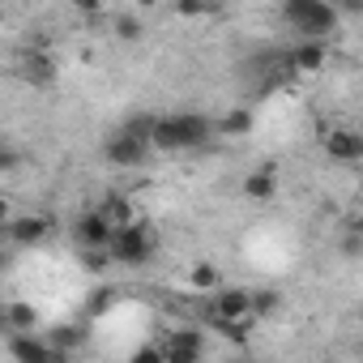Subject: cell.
I'll use <instances>...</instances> for the list:
<instances>
[{"mask_svg":"<svg viewBox=\"0 0 363 363\" xmlns=\"http://www.w3.org/2000/svg\"><path fill=\"white\" fill-rule=\"evenodd\" d=\"M77 342H82V333H77V329H73V325H60V329H56V333H52V346H56V350H60V354H65V350H73V346H77Z\"/></svg>","mask_w":363,"mask_h":363,"instance_id":"cell-21","label":"cell"},{"mask_svg":"<svg viewBox=\"0 0 363 363\" xmlns=\"http://www.w3.org/2000/svg\"><path fill=\"white\" fill-rule=\"evenodd\" d=\"M5 265H9V261H5V252H0V269H5Z\"/></svg>","mask_w":363,"mask_h":363,"instance_id":"cell-29","label":"cell"},{"mask_svg":"<svg viewBox=\"0 0 363 363\" xmlns=\"http://www.w3.org/2000/svg\"><path fill=\"white\" fill-rule=\"evenodd\" d=\"M137 5H141V9H158V0H137Z\"/></svg>","mask_w":363,"mask_h":363,"instance_id":"cell-28","label":"cell"},{"mask_svg":"<svg viewBox=\"0 0 363 363\" xmlns=\"http://www.w3.org/2000/svg\"><path fill=\"white\" fill-rule=\"evenodd\" d=\"M103 158H107L111 167H141V162L150 158V137L124 124V128H116V133L107 137V145H103Z\"/></svg>","mask_w":363,"mask_h":363,"instance_id":"cell-4","label":"cell"},{"mask_svg":"<svg viewBox=\"0 0 363 363\" xmlns=\"http://www.w3.org/2000/svg\"><path fill=\"white\" fill-rule=\"evenodd\" d=\"M175 18H184V22H201V18H214L218 13V0H175Z\"/></svg>","mask_w":363,"mask_h":363,"instance_id":"cell-17","label":"cell"},{"mask_svg":"<svg viewBox=\"0 0 363 363\" xmlns=\"http://www.w3.org/2000/svg\"><path fill=\"white\" fill-rule=\"evenodd\" d=\"M218 282H223V278H218V269H214L210 261H197V265L189 269V286H193V291H206V295H210Z\"/></svg>","mask_w":363,"mask_h":363,"instance_id":"cell-19","label":"cell"},{"mask_svg":"<svg viewBox=\"0 0 363 363\" xmlns=\"http://www.w3.org/2000/svg\"><path fill=\"white\" fill-rule=\"evenodd\" d=\"M210 137H214V120H210V116H201V111L154 116V124H150V150H167V154H179V150H201Z\"/></svg>","mask_w":363,"mask_h":363,"instance_id":"cell-1","label":"cell"},{"mask_svg":"<svg viewBox=\"0 0 363 363\" xmlns=\"http://www.w3.org/2000/svg\"><path fill=\"white\" fill-rule=\"evenodd\" d=\"M278 291H269V286H261V291H248V316L252 320H265V316H274L278 312Z\"/></svg>","mask_w":363,"mask_h":363,"instance_id":"cell-16","label":"cell"},{"mask_svg":"<svg viewBox=\"0 0 363 363\" xmlns=\"http://www.w3.org/2000/svg\"><path fill=\"white\" fill-rule=\"evenodd\" d=\"M111 30H116V39H120V43H137V39L145 35V26H141V18H133V13H124V18H116V22H111Z\"/></svg>","mask_w":363,"mask_h":363,"instance_id":"cell-20","label":"cell"},{"mask_svg":"<svg viewBox=\"0 0 363 363\" xmlns=\"http://www.w3.org/2000/svg\"><path fill=\"white\" fill-rule=\"evenodd\" d=\"M158 354L171 359V363H193V359L206 354V333L201 329H171L158 342Z\"/></svg>","mask_w":363,"mask_h":363,"instance_id":"cell-6","label":"cell"},{"mask_svg":"<svg viewBox=\"0 0 363 363\" xmlns=\"http://www.w3.org/2000/svg\"><path fill=\"white\" fill-rule=\"evenodd\" d=\"M248 201H274L278 197V171L274 167H257L244 175V189H240Z\"/></svg>","mask_w":363,"mask_h":363,"instance_id":"cell-13","label":"cell"},{"mask_svg":"<svg viewBox=\"0 0 363 363\" xmlns=\"http://www.w3.org/2000/svg\"><path fill=\"white\" fill-rule=\"evenodd\" d=\"M5 235H9L13 248H35V244H43L52 235V218H43V214H13L5 223Z\"/></svg>","mask_w":363,"mask_h":363,"instance_id":"cell-9","label":"cell"},{"mask_svg":"<svg viewBox=\"0 0 363 363\" xmlns=\"http://www.w3.org/2000/svg\"><path fill=\"white\" fill-rule=\"evenodd\" d=\"M107 252H111V261L116 265H128V269H141V265H150V257L158 252V235L150 231V223H124V227H116L111 231V240H107Z\"/></svg>","mask_w":363,"mask_h":363,"instance_id":"cell-2","label":"cell"},{"mask_svg":"<svg viewBox=\"0 0 363 363\" xmlns=\"http://www.w3.org/2000/svg\"><path fill=\"white\" fill-rule=\"evenodd\" d=\"M286 22L303 35V39H329L337 30V9L329 0H286Z\"/></svg>","mask_w":363,"mask_h":363,"instance_id":"cell-3","label":"cell"},{"mask_svg":"<svg viewBox=\"0 0 363 363\" xmlns=\"http://www.w3.org/2000/svg\"><path fill=\"white\" fill-rule=\"evenodd\" d=\"M69 5H73L82 18H99V13H103V0H69Z\"/></svg>","mask_w":363,"mask_h":363,"instance_id":"cell-23","label":"cell"},{"mask_svg":"<svg viewBox=\"0 0 363 363\" xmlns=\"http://www.w3.org/2000/svg\"><path fill=\"white\" fill-rule=\"evenodd\" d=\"M210 320H252L248 316V291L218 282L210 291Z\"/></svg>","mask_w":363,"mask_h":363,"instance_id":"cell-8","label":"cell"},{"mask_svg":"<svg viewBox=\"0 0 363 363\" xmlns=\"http://www.w3.org/2000/svg\"><path fill=\"white\" fill-rule=\"evenodd\" d=\"M329 65V43L325 39H303L295 52H291V69L295 73H320Z\"/></svg>","mask_w":363,"mask_h":363,"instance_id":"cell-12","label":"cell"},{"mask_svg":"<svg viewBox=\"0 0 363 363\" xmlns=\"http://www.w3.org/2000/svg\"><path fill=\"white\" fill-rule=\"evenodd\" d=\"M111 231H116V227L103 218V210H86V214L77 218V227H73V235H77L82 248H107Z\"/></svg>","mask_w":363,"mask_h":363,"instance_id":"cell-11","label":"cell"},{"mask_svg":"<svg viewBox=\"0 0 363 363\" xmlns=\"http://www.w3.org/2000/svg\"><path fill=\"white\" fill-rule=\"evenodd\" d=\"M5 316H9V333L13 329H39V312L30 308V303H5Z\"/></svg>","mask_w":363,"mask_h":363,"instance_id":"cell-18","label":"cell"},{"mask_svg":"<svg viewBox=\"0 0 363 363\" xmlns=\"http://www.w3.org/2000/svg\"><path fill=\"white\" fill-rule=\"evenodd\" d=\"M0 167H13V154H9L5 145H0Z\"/></svg>","mask_w":363,"mask_h":363,"instance_id":"cell-26","label":"cell"},{"mask_svg":"<svg viewBox=\"0 0 363 363\" xmlns=\"http://www.w3.org/2000/svg\"><path fill=\"white\" fill-rule=\"evenodd\" d=\"M9 354L13 359H22V363H48V359H65L52 342H43V337H30V329H13V337H9Z\"/></svg>","mask_w":363,"mask_h":363,"instance_id":"cell-10","label":"cell"},{"mask_svg":"<svg viewBox=\"0 0 363 363\" xmlns=\"http://www.w3.org/2000/svg\"><path fill=\"white\" fill-rule=\"evenodd\" d=\"M99 210H103V218H107L111 227H124V223H137V210H133V201H128V197H120V193H111V197H107V201H103Z\"/></svg>","mask_w":363,"mask_h":363,"instance_id":"cell-14","label":"cell"},{"mask_svg":"<svg viewBox=\"0 0 363 363\" xmlns=\"http://www.w3.org/2000/svg\"><path fill=\"white\" fill-rule=\"evenodd\" d=\"M329 5H333L337 13H359V9H363V0H329Z\"/></svg>","mask_w":363,"mask_h":363,"instance_id":"cell-24","label":"cell"},{"mask_svg":"<svg viewBox=\"0 0 363 363\" xmlns=\"http://www.w3.org/2000/svg\"><path fill=\"white\" fill-rule=\"evenodd\" d=\"M13 218V206H9V197L5 193H0V231H5V223Z\"/></svg>","mask_w":363,"mask_h":363,"instance_id":"cell-25","label":"cell"},{"mask_svg":"<svg viewBox=\"0 0 363 363\" xmlns=\"http://www.w3.org/2000/svg\"><path fill=\"white\" fill-rule=\"evenodd\" d=\"M0 333H9V316H5V303H0Z\"/></svg>","mask_w":363,"mask_h":363,"instance_id":"cell-27","label":"cell"},{"mask_svg":"<svg viewBox=\"0 0 363 363\" xmlns=\"http://www.w3.org/2000/svg\"><path fill=\"white\" fill-rule=\"evenodd\" d=\"M18 77H22L26 86H52V82L60 77L56 56L43 52V48H22V52H18Z\"/></svg>","mask_w":363,"mask_h":363,"instance_id":"cell-7","label":"cell"},{"mask_svg":"<svg viewBox=\"0 0 363 363\" xmlns=\"http://www.w3.org/2000/svg\"><path fill=\"white\" fill-rule=\"evenodd\" d=\"M316 141H320V150H325L333 162H359V158H363V137H359L350 124H320Z\"/></svg>","mask_w":363,"mask_h":363,"instance_id":"cell-5","label":"cell"},{"mask_svg":"<svg viewBox=\"0 0 363 363\" xmlns=\"http://www.w3.org/2000/svg\"><path fill=\"white\" fill-rule=\"evenodd\" d=\"M107 265H116L107 248H86V269H94V274H103Z\"/></svg>","mask_w":363,"mask_h":363,"instance_id":"cell-22","label":"cell"},{"mask_svg":"<svg viewBox=\"0 0 363 363\" xmlns=\"http://www.w3.org/2000/svg\"><path fill=\"white\" fill-rule=\"evenodd\" d=\"M214 128H218L223 137H248V133H252V111H248V107H235V111H227Z\"/></svg>","mask_w":363,"mask_h":363,"instance_id":"cell-15","label":"cell"}]
</instances>
